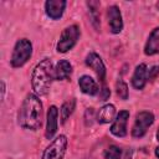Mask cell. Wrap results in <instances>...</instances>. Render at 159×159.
<instances>
[{
	"label": "cell",
	"instance_id": "1",
	"mask_svg": "<svg viewBox=\"0 0 159 159\" xmlns=\"http://www.w3.org/2000/svg\"><path fill=\"white\" fill-rule=\"evenodd\" d=\"M19 124L30 130H36L42 124V103L36 94H27L19 109Z\"/></svg>",
	"mask_w": 159,
	"mask_h": 159
},
{
	"label": "cell",
	"instance_id": "2",
	"mask_svg": "<svg viewBox=\"0 0 159 159\" xmlns=\"http://www.w3.org/2000/svg\"><path fill=\"white\" fill-rule=\"evenodd\" d=\"M53 80H55V67L52 66V61L50 58H43L41 62L36 65V67L32 71L31 83L35 93L37 96L47 94Z\"/></svg>",
	"mask_w": 159,
	"mask_h": 159
},
{
	"label": "cell",
	"instance_id": "3",
	"mask_svg": "<svg viewBox=\"0 0 159 159\" xmlns=\"http://www.w3.org/2000/svg\"><path fill=\"white\" fill-rule=\"evenodd\" d=\"M32 55V45L27 39H21L15 43L11 55V66L21 67L24 66Z\"/></svg>",
	"mask_w": 159,
	"mask_h": 159
},
{
	"label": "cell",
	"instance_id": "4",
	"mask_svg": "<svg viewBox=\"0 0 159 159\" xmlns=\"http://www.w3.org/2000/svg\"><path fill=\"white\" fill-rule=\"evenodd\" d=\"M80 27L77 25H71L68 27H66L61 36H60V40L57 42V46H56V50L61 53H65L67 51H70L76 43H77V40L80 39Z\"/></svg>",
	"mask_w": 159,
	"mask_h": 159
},
{
	"label": "cell",
	"instance_id": "5",
	"mask_svg": "<svg viewBox=\"0 0 159 159\" xmlns=\"http://www.w3.org/2000/svg\"><path fill=\"white\" fill-rule=\"evenodd\" d=\"M153 122H154V114L152 112H148V111L138 112L135 116L133 129H132V135L134 138H142L147 133L148 128L153 124Z\"/></svg>",
	"mask_w": 159,
	"mask_h": 159
},
{
	"label": "cell",
	"instance_id": "6",
	"mask_svg": "<svg viewBox=\"0 0 159 159\" xmlns=\"http://www.w3.org/2000/svg\"><path fill=\"white\" fill-rule=\"evenodd\" d=\"M66 148H67V138L61 134L50 143V145L45 149L41 159H63Z\"/></svg>",
	"mask_w": 159,
	"mask_h": 159
},
{
	"label": "cell",
	"instance_id": "7",
	"mask_svg": "<svg viewBox=\"0 0 159 159\" xmlns=\"http://www.w3.org/2000/svg\"><path fill=\"white\" fill-rule=\"evenodd\" d=\"M128 119H129V112L128 111H120L117 114L113 124L111 125V133L116 137H119V138L125 137L127 135V122H128Z\"/></svg>",
	"mask_w": 159,
	"mask_h": 159
},
{
	"label": "cell",
	"instance_id": "8",
	"mask_svg": "<svg viewBox=\"0 0 159 159\" xmlns=\"http://www.w3.org/2000/svg\"><path fill=\"white\" fill-rule=\"evenodd\" d=\"M107 16H108V24L112 34H119L123 30V20H122V14L118 6L112 5L107 10Z\"/></svg>",
	"mask_w": 159,
	"mask_h": 159
},
{
	"label": "cell",
	"instance_id": "9",
	"mask_svg": "<svg viewBox=\"0 0 159 159\" xmlns=\"http://www.w3.org/2000/svg\"><path fill=\"white\" fill-rule=\"evenodd\" d=\"M86 65L88 67H91L98 76V78L101 81L104 80L106 77V66L102 61V58L96 53V52H89L86 57Z\"/></svg>",
	"mask_w": 159,
	"mask_h": 159
},
{
	"label": "cell",
	"instance_id": "10",
	"mask_svg": "<svg viewBox=\"0 0 159 159\" xmlns=\"http://www.w3.org/2000/svg\"><path fill=\"white\" fill-rule=\"evenodd\" d=\"M66 1L63 0H48L45 2V10L48 17L52 20H58L65 11Z\"/></svg>",
	"mask_w": 159,
	"mask_h": 159
},
{
	"label": "cell",
	"instance_id": "11",
	"mask_svg": "<svg viewBox=\"0 0 159 159\" xmlns=\"http://www.w3.org/2000/svg\"><path fill=\"white\" fill-rule=\"evenodd\" d=\"M57 119H58V109L56 106H51L47 111V119H46V132L45 137L51 139L56 130H57Z\"/></svg>",
	"mask_w": 159,
	"mask_h": 159
},
{
	"label": "cell",
	"instance_id": "12",
	"mask_svg": "<svg viewBox=\"0 0 159 159\" xmlns=\"http://www.w3.org/2000/svg\"><path fill=\"white\" fill-rule=\"evenodd\" d=\"M148 81V68L145 63H140L135 67L133 77H132V84L135 89H143L145 83Z\"/></svg>",
	"mask_w": 159,
	"mask_h": 159
},
{
	"label": "cell",
	"instance_id": "13",
	"mask_svg": "<svg viewBox=\"0 0 159 159\" xmlns=\"http://www.w3.org/2000/svg\"><path fill=\"white\" fill-rule=\"evenodd\" d=\"M144 53L148 56L159 53V27L154 29L150 32V35L147 40V43L144 46Z\"/></svg>",
	"mask_w": 159,
	"mask_h": 159
},
{
	"label": "cell",
	"instance_id": "14",
	"mask_svg": "<svg viewBox=\"0 0 159 159\" xmlns=\"http://www.w3.org/2000/svg\"><path fill=\"white\" fill-rule=\"evenodd\" d=\"M78 84H80L81 91H82L83 93H86V94L94 96V94L98 93V89H99V88H98V84H97V82H96L91 76L84 75V76L80 77Z\"/></svg>",
	"mask_w": 159,
	"mask_h": 159
},
{
	"label": "cell",
	"instance_id": "15",
	"mask_svg": "<svg viewBox=\"0 0 159 159\" xmlns=\"http://www.w3.org/2000/svg\"><path fill=\"white\" fill-rule=\"evenodd\" d=\"M72 73V65L66 60H60L55 66V80H67Z\"/></svg>",
	"mask_w": 159,
	"mask_h": 159
},
{
	"label": "cell",
	"instance_id": "16",
	"mask_svg": "<svg viewBox=\"0 0 159 159\" xmlns=\"http://www.w3.org/2000/svg\"><path fill=\"white\" fill-rule=\"evenodd\" d=\"M116 116V107L113 104H104L97 113V122L101 124H106L113 120Z\"/></svg>",
	"mask_w": 159,
	"mask_h": 159
},
{
	"label": "cell",
	"instance_id": "17",
	"mask_svg": "<svg viewBox=\"0 0 159 159\" xmlns=\"http://www.w3.org/2000/svg\"><path fill=\"white\" fill-rule=\"evenodd\" d=\"M99 6V4L97 1H89L88 2V7H89V14H91V19H92V24L94 25V27L97 30H99L101 22H99V15L97 12V7Z\"/></svg>",
	"mask_w": 159,
	"mask_h": 159
},
{
	"label": "cell",
	"instance_id": "18",
	"mask_svg": "<svg viewBox=\"0 0 159 159\" xmlns=\"http://www.w3.org/2000/svg\"><path fill=\"white\" fill-rule=\"evenodd\" d=\"M75 99H70V101H67V102H65L63 104H62V107H61V119H62V122L65 123L66 120H67V118L72 114V112H73V109H75Z\"/></svg>",
	"mask_w": 159,
	"mask_h": 159
},
{
	"label": "cell",
	"instance_id": "19",
	"mask_svg": "<svg viewBox=\"0 0 159 159\" xmlns=\"http://www.w3.org/2000/svg\"><path fill=\"white\" fill-rule=\"evenodd\" d=\"M120 155H122V150L117 145H111L104 152L106 159H120Z\"/></svg>",
	"mask_w": 159,
	"mask_h": 159
},
{
	"label": "cell",
	"instance_id": "20",
	"mask_svg": "<svg viewBox=\"0 0 159 159\" xmlns=\"http://www.w3.org/2000/svg\"><path fill=\"white\" fill-rule=\"evenodd\" d=\"M116 89H117V94L119 96V98H122V99L128 98V86L123 80H118V82L116 84Z\"/></svg>",
	"mask_w": 159,
	"mask_h": 159
},
{
	"label": "cell",
	"instance_id": "21",
	"mask_svg": "<svg viewBox=\"0 0 159 159\" xmlns=\"http://www.w3.org/2000/svg\"><path fill=\"white\" fill-rule=\"evenodd\" d=\"M159 73V66H154L152 70H149L148 72V81H152L157 75Z\"/></svg>",
	"mask_w": 159,
	"mask_h": 159
},
{
	"label": "cell",
	"instance_id": "22",
	"mask_svg": "<svg viewBox=\"0 0 159 159\" xmlns=\"http://www.w3.org/2000/svg\"><path fill=\"white\" fill-rule=\"evenodd\" d=\"M109 94H111V92H109V89L104 87V88L102 89V93L99 94V97H101V99H102V101H106V99H107V98L109 97Z\"/></svg>",
	"mask_w": 159,
	"mask_h": 159
},
{
	"label": "cell",
	"instance_id": "23",
	"mask_svg": "<svg viewBox=\"0 0 159 159\" xmlns=\"http://www.w3.org/2000/svg\"><path fill=\"white\" fill-rule=\"evenodd\" d=\"M155 155H157V158L159 159V147H158V148H155Z\"/></svg>",
	"mask_w": 159,
	"mask_h": 159
},
{
	"label": "cell",
	"instance_id": "24",
	"mask_svg": "<svg viewBox=\"0 0 159 159\" xmlns=\"http://www.w3.org/2000/svg\"><path fill=\"white\" fill-rule=\"evenodd\" d=\"M157 139H158V142H159V129H158V132H157Z\"/></svg>",
	"mask_w": 159,
	"mask_h": 159
}]
</instances>
